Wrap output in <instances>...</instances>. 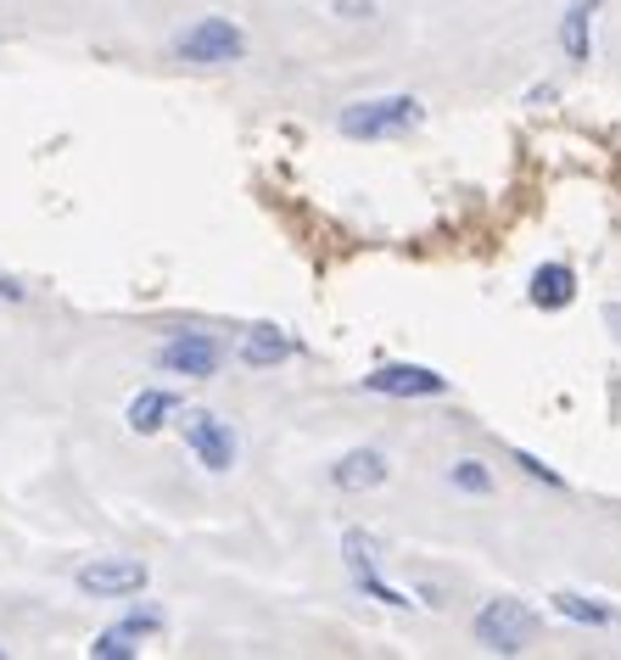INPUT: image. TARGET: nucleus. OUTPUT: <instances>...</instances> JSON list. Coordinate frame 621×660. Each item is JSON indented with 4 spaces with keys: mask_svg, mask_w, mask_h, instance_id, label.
Returning <instances> with one entry per match:
<instances>
[{
    "mask_svg": "<svg viewBox=\"0 0 621 660\" xmlns=\"http://www.w3.org/2000/svg\"><path fill=\"white\" fill-rule=\"evenodd\" d=\"M124 627H129V633H157V627H163V610H157V604H134L129 616H124Z\"/></svg>",
    "mask_w": 621,
    "mask_h": 660,
    "instance_id": "6ab92c4d",
    "label": "nucleus"
},
{
    "mask_svg": "<svg viewBox=\"0 0 621 660\" xmlns=\"http://www.w3.org/2000/svg\"><path fill=\"white\" fill-rule=\"evenodd\" d=\"M594 12H599V0H571V7H565V23H560V45H565V57H571V62H588V57H594V39H588V28H594Z\"/></svg>",
    "mask_w": 621,
    "mask_h": 660,
    "instance_id": "f8f14e48",
    "label": "nucleus"
},
{
    "mask_svg": "<svg viewBox=\"0 0 621 660\" xmlns=\"http://www.w3.org/2000/svg\"><path fill=\"white\" fill-rule=\"evenodd\" d=\"M554 610L565 622H583V627H610L616 622V610L610 604H594L588 593H554Z\"/></svg>",
    "mask_w": 621,
    "mask_h": 660,
    "instance_id": "ddd939ff",
    "label": "nucleus"
},
{
    "mask_svg": "<svg viewBox=\"0 0 621 660\" xmlns=\"http://www.w3.org/2000/svg\"><path fill=\"white\" fill-rule=\"evenodd\" d=\"M425 123V102L420 96H370L342 107L337 129L353 140H392V134H414Z\"/></svg>",
    "mask_w": 621,
    "mask_h": 660,
    "instance_id": "f257e3e1",
    "label": "nucleus"
},
{
    "mask_svg": "<svg viewBox=\"0 0 621 660\" xmlns=\"http://www.w3.org/2000/svg\"><path fill=\"white\" fill-rule=\"evenodd\" d=\"M387 476H392V464H387V453H380V448H348L337 464H330V482H337L342 493H370Z\"/></svg>",
    "mask_w": 621,
    "mask_h": 660,
    "instance_id": "6e6552de",
    "label": "nucleus"
},
{
    "mask_svg": "<svg viewBox=\"0 0 621 660\" xmlns=\"http://www.w3.org/2000/svg\"><path fill=\"white\" fill-rule=\"evenodd\" d=\"M292 353H297V342L285 337L280 325H253L247 337L235 342V358H242L247 369H269V364H285Z\"/></svg>",
    "mask_w": 621,
    "mask_h": 660,
    "instance_id": "1a4fd4ad",
    "label": "nucleus"
},
{
    "mask_svg": "<svg viewBox=\"0 0 621 660\" xmlns=\"http://www.w3.org/2000/svg\"><path fill=\"white\" fill-rule=\"evenodd\" d=\"M157 364L168 375H185V381H208V375H219V364H224V342L208 337V330H179V337H168L157 347Z\"/></svg>",
    "mask_w": 621,
    "mask_h": 660,
    "instance_id": "20e7f679",
    "label": "nucleus"
},
{
    "mask_svg": "<svg viewBox=\"0 0 621 660\" xmlns=\"http://www.w3.org/2000/svg\"><path fill=\"white\" fill-rule=\"evenodd\" d=\"M527 297H532V308L560 314V308H571V297H577V274H571L565 263H538V269H532Z\"/></svg>",
    "mask_w": 621,
    "mask_h": 660,
    "instance_id": "9d476101",
    "label": "nucleus"
},
{
    "mask_svg": "<svg viewBox=\"0 0 621 660\" xmlns=\"http://www.w3.org/2000/svg\"><path fill=\"white\" fill-rule=\"evenodd\" d=\"M179 432H185V443L197 448V459L213 470V476H224V470L235 464V432L224 426L219 414H208V409H179Z\"/></svg>",
    "mask_w": 621,
    "mask_h": 660,
    "instance_id": "39448f33",
    "label": "nucleus"
},
{
    "mask_svg": "<svg viewBox=\"0 0 621 660\" xmlns=\"http://www.w3.org/2000/svg\"><path fill=\"white\" fill-rule=\"evenodd\" d=\"M174 414H179V398L163 392V387H152V392H134V403H129L124 420H129V432H134V437H157Z\"/></svg>",
    "mask_w": 621,
    "mask_h": 660,
    "instance_id": "9b49d317",
    "label": "nucleus"
},
{
    "mask_svg": "<svg viewBox=\"0 0 621 660\" xmlns=\"http://www.w3.org/2000/svg\"><path fill=\"white\" fill-rule=\"evenodd\" d=\"M364 392H380V398H443L448 375L425 369V364H380V369L364 375Z\"/></svg>",
    "mask_w": 621,
    "mask_h": 660,
    "instance_id": "0eeeda50",
    "label": "nucleus"
},
{
    "mask_svg": "<svg viewBox=\"0 0 621 660\" xmlns=\"http://www.w3.org/2000/svg\"><path fill=\"white\" fill-rule=\"evenodd\" d=\"M448 482H454L459 493H493V470H488L482 459H454V464H448Z\"/></svg>",
    "mask_w": 621,
    "mask_h": 660,
    "instance_id": "4468645a",
    "label": "nucleus"
},
{
    "mask_svg": "<svg viewBox=\"0 0 621 660\" xmlns=\"http://www.w3.org/2000/svg\"><path fill=\"white\" fill-rule=\"evenodd\" d=\"M134 638H140V633H129V627L118 622V627H107L102 638L90 644V655H95V660H113V655H118V660H129V655H134Z\"/></svg>",
    "mask_w": 621,
    "mask_h": 660,
    "instance_id": "dca6fc26",
    "label": "nucleus"
},
{
    "mask_svg": "<svg viewBox=\"0 0 621 660\" xmlns=\"http://www.w3.org/2000/svg\"><path fill=\"white\" fill-rule=\"evenodd\" d=\"M0 655H7V649H0Z\"/></svg>",
    "mask_w": 621,
    "mask_h": 660,
    "instance_id": "412c9836",
    "label": "nucleus"
},
{
    "mask_svg": "<svg viewBox=\"0 0 621 660\" xmlns=\"http://www.w3.org/2000/svg\"><path fill=\"white\" fill-rule=\"evenodd\" d=\"M0 303H23V286H17V280H7V274H0Z\"/></svg>",
    "mask_w": 621,
    "mask_h": 660,
    "instance_id": "aec40b11",
    "label": "nucleus"
},
{
    "mask_svg": "<svg viewBox=\"0 0 621 660\" xmlns=\"http://www.w3.org/2000/svg\"><path fill=\"white\" fill-rule=\"evenodd\" d=\"M515 464H520V470H527V476H532V482H543V487H554V493L565 487V476H560V470H554V464H543V459H538V453H527V448H515Z\"/></svg>",
    "mask_w": 621,
    "mask_h": 660,
    "instance_id": "f3484780",
    "label": "nucleus"
},
{
    "mask_svg": "<svg viewBox=\"0 0 621 660\" xmlns=\"http://www.w3.org/2000/svg\"><path fill=\"white\" fill-rule=\"evenodd\" d=\"M174 57L190 62V68H230V62L247 57V34L224 17H202V23L174 34Z\"/></svg>",
    "mask_w": 621,
    "mask_h": 660,
    "instance_id": "f03ea898",
    "label": "nucleus"
},
{
    "mask_svg": "<svg viewBox=\"0 0 621 660\" xmlns=\"http://www.w3.org/2000/svg\"><path fill=\"white\" fill-rule=\"evenodd\" d=\"M152 582V571L140 559H90V565H79V588L90 593V599H134L140 588Z\"/></svg>",
    "mask_w": 621,
    "mask_h": 660,
    "instance_id": "423d86ee",
    "label": "nucleus"
},
{
    "mask_svg": "<svg viewBox=\"0 0 621 660\" xmlns=\"http://www.w3.org/2000/svg\"><path fill=\"white\" fill-rule=\"evenodd\" d=\"M476 638H482L493 655H520L532 638H538V610H527L520 599H488L476 610Z\"/></svg>",
    "mask_w": 621,
    "mask_h": 660,
    "instance_id": "7ed1b4c3",
    "label": "nucleus"
},
{
    "mask_svg": "<svg viewBox=\"0 0 621 660\" xmlns=\"http://www.w3.org/2000/svg\"><path fill=\"white\" fill-rule=\"evenodd\" d=\"M342 549H348V565H353V577L375 571V559H380V543L370 532H342Z\"/></svg>",
    "mask_w": 621,
    "mask_h": 660,
    "instance_id": "2eb2a0df",
    "label": "nucleus"
},
{
    "mask_svg": "<svg viewBox=\"0 0 621 660\" xmlns=\"http://www.w3.org/2000/svg\"><path fill=\"white\" fill-rule=\"evenodd\" d=\"M359 588H364L370 599H380V604H392V610H414V599H409V593H398L392 582H380L375 571H364V577H359Z\"/></svg>",
    "mask_w": 621,
    "mask_h": 660,
    "instance_id": "a211bd4d",
    "label": "nucleus"
}]
</instances>
